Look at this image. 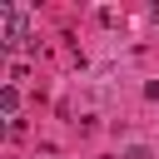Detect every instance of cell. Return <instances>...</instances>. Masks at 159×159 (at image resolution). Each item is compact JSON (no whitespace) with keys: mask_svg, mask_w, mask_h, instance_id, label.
Wrapping results in <instances>:
<instances>
[{"mask_svg":"<svg viewBox=\"0 0 159 159\" xmlns=\"http://www.w3.org/2000/svg\"><path fill=\"white\" fill-rule=\"evenodd\" d=\"M25 30H30L25 10H20V5H0V45H5V50H15V45L25 40Z\"/></svg>","mask_w":159,"mask_h":159,"instance_id":"6da1fadb","label":"cell"},{"mask_svg":"<svg viewBox=\"0 0 159 159\" xmlns=\"http://www.w3.org/2000/svg\"><path fill=\"white\" fill-rule=\"evenodd\" d=\"M15 109H20V89H15V84H5V89H0V114H5V119H15Z\"/></svg>","mask_w":159,"mask_h":159,"instance_id":"7a4b0ae2","label":"cell"}]
</instances>
